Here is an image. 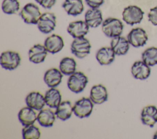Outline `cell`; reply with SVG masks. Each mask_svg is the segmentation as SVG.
I'll use <instances>...</instances> for the list:
<instances>
[{"mask_svg":"<svg viewBox=\"0 0 157 139\" xmlns=\"http://www.w3.org/2000/svg\"><path fill=\"white\" fill-rule=\"evenodd\" d=\"M103 33L110 38L120 36L123 31V24L118 18H108L102 23Z\"/></svg>","mask_w":157,"mask_h":139,"instance_id":"cell-1","label":"cell"},{"mask_svg":"<svg viewBox=\"0 0 157 139\" xmlns=\"http://www.w3.org/2000/svg\"><path fill=\"white\" fill-rule=\"evenodd\" d=\"M88 80L87 77L82 72H75L71 74L67 80V87L74 93H80L85 88Z\"/></svg>","mask_w":157,"mask_h":139,"instance_id":"cell-2","label":"cell"},{"mask_svg":"<svg viewBox=\"0 0 157 139\" xmlns=\"http://www.w3.org/2000/svg\"><path fill=\"white\" fill-rule=\"evenodd\" d=\"M41 15L39 7L33 3L26 4L20 12V17L27 24H37Z\"/></svg>","mask_w":157,"mask_h":139,"instance_id":"cell-3","label":"cell"},{"mask_svg":"<svg viewBox=\"0 0 157 139\" xmlns=\"http://www.w3.org/2000/svg\"><path fill=\"white\" fill-rule=\"evenodd\" d=\"M91 44L90 41L83 37L75 38L71 45V51L77 58L82 59L90 53Z\"/></svg>","mask_w":157,"mask_h":139,"instance_id":"cell-4","label":"cell"},{"mask_svg":"<svg viewBox=\"0 0 157 139\" xmlns=\"http://www.w3.org/2000/svg\"><path fill=\"white\" fill-rule=\"evenodd\" d=\"M144 12L136 6H129L125 7L122 13L123 21L129 25H134L141 22L144 17Z\"/></svg>","mask_w":157,"mask_h":139,"instance_id":"cell-5","label":"cell"},{"mask_svg":"<svg viewBox=\"0 0 157 139\" xmlns=\"http://www.w3.org/2000/svg\"><path fill=\"white\" fill-rule=\"evenodd\" d=\"M93 102L90 98L83 97L77 102L73 106L74 115L79 118L88 117L93 109Z\"/></svg>","mask_w":157,"mask_h":139,"instance_id":"cell-6","label":"cell"},{"mask_svg":"<svg viewBox=\"0 0 157 139\" xmlns=\"http://www.w3.org/2000/svg\"><path fill=\"white\" fill-rule=\"evenodd\" d=\"M21 57L20 54L13 51H6L1 53L0 64L1 66L9 70L15 69L20 64Z\"/></svg>","mask_w":157,"mask_h":139,"instance_id":"cell-7","label":"cell"},{"mask_svg":"<svg viewBox=\"0 0 157 139\" xmlns=\"http://www.w3.org/2000/svg\"><path fill=\"white\" fill-rule=\"evenodd\" d=\"M56 16L53 13L45 12L41 15L38 22L37 28L39 30L44 34L52 32L56 26Z\"/></svg>","mask_w":157,"mask_h":139,"instance_id":"cell-8","label":"cell"},{"mask_svg":"<svg viewBox=\"0 0 157 139\" xmlns=\"http://www.w3.org/2000/svg\"><path fill=\"white\" fill-rule=\"evenodd\" d=\"M148 40L146 31L141 28L132 29L128 35V40L132 47L137 48L143 47Z\"/></svg>","mask_w":157,"mask_h":139,"instance_id":"cell-9","label":"cell"},{"mask_svg":"<svg viewBox=\"0 0 157 139\" xmlns=\"http://www.w3.org/2000/svg\"><path fill=\"white\" fill-rule=\"evenodd\" d=\"M90 26L85 21L78 20L71 22L67 28V32L74 38L83 37L89 31Z\"/></svg>","mask_w":157,"mask_h":139,"instance_id":"cell-10","label":"cell"},{"mask_svg":"<svg viewBox=\"0 0 157 139\" xmlns=\"http://www.w3.org/2000/svg\"><path fill=\"white\" fill-rule=\"evenodd\" d=\"M48 52L55 54L60 51L64 46L62 37L57 34H52L44 41V45Z\"/></svg>","mask_w":157,"mask_h":139,"instance_id":"cell-11","label":"cell"},{"mask_svg":"<svg viewBox=\"0 0 157 139\" xmlns=\"http://www.w3.org/2000/svg\"><path fill=\"white\" fill-rule=\"evenodd\" d=\"M90 99L95 104H102L108 99L106 88L101 84L93 86L90 90Z\"/></svg>","mask_w":157,"mask_h":139,"instance_id":"cell-12","label":"cell"},{"mask_svg":"<svg viewBox=\"0 0 157 139\" xmlns=\"http://www.w3.org/2000/svg\"><path fill=\"white\" fill-rule=\"evenodd\" d=\"M25 102L28 107L39 111L43 109L46 105L44 96L37 91H33L28 94L25 98Z\"/></svg>","mask_w":157,"mask_h":139,"instance_id":"cell-13","label":"cell"},{"mask_svg":"<svg viewBox=\"0 0 157 139\" xmlns=\"http://www.w3.org/2000/svg\"><path fill=\"white\" fill-rule=\"evenodd\" d=\"M131 70L132 76L135 78L141 80L148 78L151 73L150 66L143 61L135 62L132 66Z\"/></svg>","mask_w":157,"mask_h":139,"instance_id":"cell-14","label":"cell"},{"mask_svg":"<svg viewBox=\"0 0 157 139\" xmlns=\"http://www.w3.org/2000/svg\"><path fill=\"white\" fill-rule=\"evenodd\" d=\"M140 119L144 125L153 127L157 122V108L154 105L145 107L142 110Z\"/></svg>","mask_w":157,"mask_h":139,"instance_id":"cell-15","label":"cell"},{"mask_svg":"<svg viewBox=\"0 0 157 139\" xmlns=\"http://www.w3.org/2000/svg\"><path fill=\"white\" fill-rule=\"evenodd\" d=\"M47 52L44 45L40 44L34 45L28 51L29 60L34 64L41 63L45 61Z\"/></svg>","mask_w":157,"mask_h":139,"instance_id":"cell-16","label":"cell"},{"mask_svg":"<svg viewBox=\"0 0 157 139\" xmlns=\"http://www.w3.org/2000/svg\"><path fill=\"white\" fill-rule=\"evenodd\" d=\"M110 47L116 55L121 56L128 53L129 43L128 39L120 36L112 38L110 42Z\"/></svg>","mask_w":157,"mask_h":139,"instance_id":"cell-17","label":"cell"},{"mask_svg":"<svg viewBox=\"0 0 157 139\" xmlns=\"http://www.w3.org/2000/svg\"><path fill=\"white\" fill-rule=\"evenodd\" d=\"M63 73L60 70L56 68H51L45 72L44 80L48 87L55 88L61 83Z\"/></svg>","mask_w":157,"mask_h":139,"instance_id":"cell-18","label":"cell"},{"mask_svg":"<svg viewBox=\"0 0 157 139\" xmlns=\"http://www.w3.org/2000/svg\"><path fill=\"white\" fill-rule=\"evenodd\" d=\"M101 11L98 8H91L85 14V21L91 28H97L102 23Z\"/></svg>","mask_w":157,"mask_h":139,"instance_id":"cell-19","label":"cell"},{"mask_svg":"<svg viewBox=\"0 0 157 139\" xmlns=\"http://www.w3.org/2000/svg\"><path fill=\"white\" fill-rule=\"evenodd\" d=\"M18 120L23 126L33 124L37 119V115L34 109L29 107L22 108L18 114Z\"/></svg>","mask_w":157,"mask_h":139,"instance_id":"cell-20","label":"cell"},{"mask_svg":"<svg viewBox=\"0 0 157 139\" xmlns=\"http://www.w3.org/2000/svg\"><path fill=\"white\" fill-rule=\"evenodd\" d=\"M62 7L68 15L72 16L81 14L84 10L82 0H65Z\"/></svg>","mask_w":157,"mask_h":139,"instance_id":"cell-21","label":"cell"},{"mask_svg":"<svg viewBox=\"0 0 157 139\" xmlns=\"http://www.w3.org/2000/svg\"><path fill=\"white\" fill-rule=\"evenodd\" d=\"M115 54L111 47H102L96 54L98 62L102 66L110 64L115 59Z\"/></svg>","mask_w":157,"mask_h":139,"instance_id":"cell-22","label":"cell"},{"mask_svg":"<svg viewBox=\"0 0 157 139\" xmlns=\"http://www.w3.org/2000/svg\"><path fill=\"white\" fill-rule=\"evenodd\" d=\"M55 113L48 108L42 109L37 115V121L39 124L45 127L53 126L56 118Z\"/></svg>","mask_w":157,"mask_h":139,"instance_id":"cell-23","label":"cell"},{"mask_svg":"<svg viewBox=\"0 0 157 139\" xmlns=\"http://www.w3.org/2000/svg\"><path fill=\"white\" fill-rule=\"evenodd\" d=\"M44 97L46 105L52 108H56L61 102L60 92L55 88H51L47 91Z\"/></svg>","mask_w":157,"mask_h":139,"instance_id":"cell-24","label":"cell"},{"mask_svg":"<svg viewBox=\"0 0 157 139\" xmlns=\"http://www.w3.org/2000/svg\"><path fill=\"white\" fill-rule=\"evenodd\" d=\"M73 112V107L69 100L61 102L56 108L55 115L61 121H66L69 119Z\"/></svg>","mask_w":157,"mask_h":139,"instance_id":"cell-25","label":"cell"},{"mask_svg":"<svg viewBox=\"0 0 157 139\" xmlns=\"http://www.w3.org/2000/svg\"><path fill=\"white\" fill-rule=\"evenodd\" d=\"M59 69L65 75H71L74 73L76 70V62L75 59L70 57L63 58L59 62Z\"/></svg>","mask_w":157,"mask_h":139,"instance_id":"cell-26","label":"cell"},{"mask_svg":"<svg viewBox=\"0 0 157 139\" xmlns=\"http://www.w3.org/2000/svg\"><path fill=\"white\" fill-rule=\"evenodd\" d=\"M142 61L149 66L157 64V48L150 47L146 49L142 54Z\"/></svg>","mask_w":157,"mask_h":139,"instance_id":"cell-27","label":"cell"},{"mask_svg":"<svg viewBox=\"0 0 157 139\" xmlns=\"http://www.w3.org/2000/svg\"><path fill=\"white\" fill-rule=\"evenodd\" d=\"M23 139H39L40 137L39 129L33 124L25 126L22 129Z\"/></svg>","mask_w":157,"mask_h":139,"instance_id":"cell-28","label":"cell"},{"mask_svg":"<svg viewBox=\"0 0 157 139\" xmlns=\"http://www.w3.org/2000/svg\"><path fill=\"white\" fill-rule=\"evenodd\" d=\"M20 9V3L17 0H4L2 3V10L9 15L17 13Z\"/></svg>","mask_w":157,"mask_h":139,"instance_id":"cell-29","label":"cell"},{"mask_svg":"<svg viewBox=\"0 0 157 139\" xmlns=\"http://www.w3.org/2000/svg\"><path fill=\"white\" fill-rule=\"evenodd\" d=\"M148 20L155 26H157V6L151 8L148 14Z\"/></svg>","mask_w":157,"mask_h":139,"instance_id":"cell-30","label":"cell"},{"mask_svg":"<svg viewBox=\"0 0 157 139\" xmlns=\"http://www.w3.org/2000/svg\"><path fill=\"white\" fill-rule=\"evenodd\" d=\"M42 7L45 9H51L56 3V0H35Z\"/></svg>","mask_w":157,"mask_h":139,"instance_id":"cell-31","label":"cell"},{"mask_svg":"<svg viewBox=\"0 0 157 139\" xmlns=\"http://www.w3.org/2000/svg\"><path fill=\"white\" fill-rule=\"evenodd\" d=\"M86 4L91 8H98L104 2V0H85Z\"/></svg>","mask_w":157,"mask_h":139,"instance_id":"cell-32","label":"cell"},{"mask_svg":"<svg viewBox=\"0 0 157 139\" xmlns=\"http://www.w3.org/2000/svg\"><path fill=\"white\" fill-rule=\"evenodd\" d=\"M153 138H154V139H157V131H156V133L154 134V135H153Z\"/></svg>","mask_w":157,"mask_h":139,"instance_id":"cell-33","label":"cell"}]
</instances>
